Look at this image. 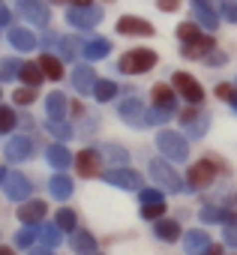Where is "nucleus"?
<instances>
[{
  "label": "nucleus",
  "mask_w": 237,
  "mask_h": 255,
  "mask_svg": "<svg viewBox=\"0 0 237 255\" xmlns=\"http://www.w3.org/2000/svg\"><path fill=\"white\" fill-rule=\"evenodd\" d=\"M72 249L81 252V255H96V240L87 231H75L72 234Z\"/></svg>",
  "instance_id": "obj_27"
},
{
  "label": "nucleus",
  "mask_w": 237,
  "mask_h": 255,
  "mask_svg": "<svg viewBox=\"0 0 237 255\" xmlns=\"http://www.w3.org/2000/svg\"><path fill=\"white\" fill-rule=\"evenodd\" d=\"M99 153L96 150H81L78 156H75V168H78V174L81 177H96L99 174Z\"/></svg>",
  "instance_id": "obj_13"
},
{
  "label": "nucleus",
  "mask_w": 237,
  "mask_h": 255,
  "mask_svg": "<svg viewBox=\"0 0 237 255\" xmlns=\"http://www.w3.org/2000/svg\"><path fill=\"white\" fill-rule=\"evenodd\" d=\"M156 201H162L159 189H141V204H156Z\"/></svg>",
  "instance_id": "obj_45"
},
{
  "label": "nucleus",
  "mask_w": 237,
  "mask_h": 255,
  "mask_svg": "<svg viewBox=\"0 0 237 255\" xmlns=\"http://www.w3.org/2000/svg\"><path fill=\"white\" fill-rule=\"evenodd\" d=\"M60 228H57V222H51V225H42L39 228V240H42V246H48V249H54V246H60Z\"/></svg>",
  "instance_id": "obj_31"
},
{
  "label": "nucleus",
  "mask_w": 237,
  "mask_h": 255,
  "mask_svg": "<svg viewBox=\"0 0 237 255\" xmlns=\"http://www.w3.org/2000/svg\"><path fill=\"white\" fill-rule=\"evenodd\" d=\"M0 255H15V252H12V249H6V246H3V249H0Z\"/></svg>",
  "instance_id": "obj_56"
},
{
  "label": "nucleus",
  "mask_w": 237,
  "mask_h": 255,
  "mask_svg": "<svg viewBox=\"0 0 237 255\" xmlns=\"http://www.w3.org/2000/svg\"><path fill=\"white\" fill-rule=\"evenodd\" d=\"M153 231H156V237H159V240H168V243H171V240H177V234H180V225H177L174 219H159Z\"/></svg>",
  "instance_id": "obj_29"
},
{
  "label": "nucleus",
  "mask_w": 237,
  "mask_h": 255,
  "mask_svg": "<svg viewBox=\"0 0 237 255\" xmlns=\"http://www.w3.org/2000/svg\"><path fill=\"white\" fill-rule=\"evenodd\" d=\"M15 111L12 108H0V135H6L9 129H12V126H15Z\"/></svg>",
  "instance_id": "obj_35"
},
{
  "label": "nucleus",
  "mask_w": 237,
  "mask_h": 255,
  "mask_svg": "<svg viewBox=\"0 0 237 255\" xmlns=\"http://www.w3.org/2000/svg\"><path fill=\"white\" fill-rule=\"evenodd\" d=\"M213 174H216V165H213L210 159H201V162H195V165L189 168L186 183H189V189H204V186L213 183Z\"/></svg>",
  "instance_id": "obj_5"
},
{
  "label": "nucleus",
  "mask_w": 237,
  "mask_h": 255,
  "mask_svg": "<svg viewBox=\"0 0 237 255\" xmlns=\"http://www.w3.org/2000/svg\"><path fill=\"white\" fill-rule=\"evenodd\" d=\"M18 78H21L27 87H39V84H42V78H45V72H42V66H39V63H24Z\"/></svg>",
  "instance_id": "obj_25"
},
{
  "label": "nucleus",
  "mask_w": 237,
  "mask_h": 255,
  "mask_svg": "<svg viewBox=\"0 0 237 255\" xmlns=\"http://www.w3.org/2000/svg\"><path fill=\"white\" fill-rule=\"evenodd\" d=\"M48 132L57 135V138H69V135H72L69 123H63V120H48Z\"/></svg>",
  "instance_id": "obj_39"
},
{
  "label": "nucleus",
  "mask_w": 237,
  "mask_h": 255,
  "mask_svg": "<svg viewBox=\"0 0 237 255\" xmlns=\"http://www.w3.org/2000/svg\"><path fill=\"white\" fill-rule=\"evenodd\" d=\"M201 219H204V222H225V225H228V222H237V216L228 213V210H222V207H204V210H201Z\"/></svg>",
  "instance_id": "obj_30"
},
{
  "label": "nucleus",
  "mask_w": 237,
  "mask_h": 255,
  "mask_svg": "<svg viewBox=\"0 0 237 255\" xmlns=\"http://www.w3.org/2000/svg\"><path fill=\"white\" fill-rule=\"evenodd\" d=\"M153 66H156V54L150 48H132V51H126L120 57V63H117V69L126 72V75H141V72H147Z\"/></svg>",
  "instance_id": "obj_1"
},
{
  "label": "nucleus",
  "mask_w": 237,
  "mask_h": 255,
  "mask_svg": "<svg viewBox=\"0 0 237 255\" xmlns=\"http://www.w3.org/2000/svg\"><path fill=\"white\" fill-rule=\"evenodd\" d=\"M204 255H222V246H213V243H210V246H207V252H204Z\"/></svg>",
  "instance_id": "obj_53"
},
{
  "label": "nucleus",
  "mask_w": 237,
  "mask_h": 255,
  "mask_svg": "<svg viewBox=\"0 0 237 255\" xmlns=\"http://www.w3.org/2000/svg\"><path fill=\"white\" fill-rule=\"evenodd\" d=\"M225 60V54H207V63L210 66H216V63H222Z\"/></svg>",
  "instance_id": "obj_50"
},
{
  "label": "nucleus",
  "mask_w": 237,
  "mask_h": 255,
  "mask_svg": "<svg viewBox=\"0 0 237 255\" xmlns=\"http://www.w3.org/2000/svg\"><path fill=\"white\" fill-rule=\"evenodd\" d=\"M171 117V111H165V108H153V111H147V123H165Z\"/></svg>",
  "instance_id": "obj_43"
},
{
  "label": "nucleus",
  "mask_w": 237,
  "mask_h": 255,
  "mask_svg": "<svg viewBox=\"0 0 237 255\" xmlns=\"http://www.w3.org/2000/svg\"><path fill=\"white\" fill-rule=\"evenodd\" d=\"M198 3H207V6H213V9H222V0H198Z\"/></svg>",
  "instance_id": "obj_52"
},
{
  "label": "nucleus",
  "mask_w": 237,
  "mask_h": 255,
  "mask_svg": "<svg viewBox=\"0 0 237 255\" xmlns=\"http://www.w3.org/2000/svg\"><path fill=\"white\" fill-rule=\"evenodd\" d=\"M54 3H60V0H54Z\"/></svg>",
  "instance_id": "obj_59"
},
{
  "label": "nucleus",
  "mask_w": 237,
  "mask_h": 255,
  "mask_svg": "<svg viewBox=\"0 0 237 255\" xmlns=\"http://www.w3.org/2000/svg\"><path fill=\"white\" fill-rule=\"evenodd\" d=\"M42 216H45V204H42V201H27V204L18 210V219H21L24 225H36Z\"/></svg>",
  "instance_id": "obj_19"
},
{
  "label": "nucleus",
  "mask_w": 237,
  "mask_h": 255,
  "mask_svg": "<svg viewBox=\"0 0 237 255\" xmlns=\"http://www.w3.org/2000/svg\"><path fill=\"white\" fill-rule=\"evenodd\" d=\"M39 45H60V36H57V33H45Z\"/></svg>",
  "instance_id": "obj_48"
},
{
  "label": "nucleus",
  "mask_w": 237,
  "mask_h": 255,
  "mask_svg": "<svg viewBox=\"0 0 237 255\" xmlns=\"http://www.w3.org/2000/svg\"><path fill=\"white\" fill-rule=\"evenodd\" d=\"M171 84L177 87V93H183L192 105H198L201 99H204V90H201V84L192 78V75H186V72H174V78H171Z\"/></svg>",
  "instance_id": "obj_9"
},
{
  "label": "nucleus",
  "mask_w": 237,
  "mask_h": 255,
  "mask_svg": "<svg viewBox=\"0 0 237 255\" xmlns=\"http://www.w3.org/2000/svg\"><path fill=\"white\" fill-rule=\"evenodd\" d=\"M192 12H195V18L204 24V27H216L219 24V18H216V9L213 6H207V3H198V0H192Z\"/></svg>",
  "instance_id": "obj_21"
},
{
  "label": "nucleus",
  "mask_w": 237,
  "mask_h": 255,
  "mask_svg": "<svg viewBox=\"0 0 237 255\" xmlns=\"http://www.w3.org/2000/svg\"><path fill=\"white\" fill-rule=\"evenodd\" d=\"M57 228L60 231H75V210H57Z\"/></svg>",
  "instance_id": "obj_34"
},
{
  "label": "nucleus",
  "mask_w": 237,
  "mask_h": 255,
  "mask_svg": "<svg viewBox=\"0 0 237 255\" xmlns=\"http://www.w3.org/2000/svg\"><path fill=\"white\" fill-rule=\"evenodd\" d=\"M30 255H51V249L48 246H36V249H30Z\"/></svg>",
  "instance_id": "obj_51"
},
{
  "label": "nucleus",
  "mask_w": 237,
  "mask_h": 255,
  "mask_svg": "<svg viewBox=\"0 0 237 255\" xmlns=\"http://www.w3.org/2000/svg\"><path fill=\"white\" fill-rule=\"evenodd\" d=\"M225 243H228V246H237V222H228V228H225Z\"/></svg>",
  "instance_id": "obj_46"
},
{
  "label": "nucleus",
  "mask_w": 237,
  "mask_h": 255,
  "mask_svg": "<svg viewBox=\"0 0 237 255\" xmlns=\"http://www.w3.org/2000/svg\"><path fill=\"white\" fill-rule=\"evenodd\" d=\"M45 156H48V162H51V165H54L57 171H63V168H66V165L72 162V153H69V150H66L63 144H51V147L45 150Z\"/></svg>",
  "instance_id": "obj_20"
},
{
  "label": "nucleus",
  "mask_w": 237,
  "mask_h": 255,
  "mask_svg": "<svg viewBox=\"0 0 237 255\" xmlns=\"http://www.w3.org/2000/svg\"><path fill=\"white\" fill-rule=\"evenodd\" d=\"M0 24H9V9H0Z\"/></svg>",
  "instance_id": "obj_54"
},
{
  "label": "nucleus",
  "mask_w": 237,
  "mask_h": 255,
  "mask_svg": "<svg viewBox=\"0 0 237 255\" xmlns=\"http://www.w3.org/2000/svg\"><path fill=\"white\" fill-rule=\"evenodd\" d=\"M156 147H159L162 156H168L171 162H183V159L189 156V144H186V138L177 135V132H171V129H162V132L156 135Z\"/></svg>",
  "instance_id": "obj_2"
},
{
  "label": "nucleus",
  "mask_w": 237,
  "mask_h": 255,
  "mask_svg": "<svg viewBox=\"0 0 237 255\" xmlns=\"http://www.w3.org/2000/svg\"><path fill=\"white\" fill-rule=\"evenodd\" d=\"M231 105H234V108H237V96H234V102H231Z\"/></svg>",
  "instance_id": "obj_58"
},
{
  "label": "nucleus",
  "mask_w": 237,
  "mask_h": 255,
  "mask_svg": "<svg viewBox=\"0 0 237 255\" xmlns=\"http://www.w3.org/2000/svg\"><path fill=\"white\" fill-rule=\"evenodd\" d=\"M30 153H33V141H30L27 135L9 138V144H6V159H9V162H24Z\"/></svg>",
  "instance_id": "obj_12"
},
{
  "label": "nucleus",
  "mask_w": 237,
  "mask_h": 255,
  "mask_svg": "<svg viewBox=\"0 0 237 255\" xmlns=\"http://www.w3.org/2000/svg\"><path fill=\"white\" fill-rule=\"evenodd\" d=\"M105 159H111V162H129V153L123 147H117V144H108L105 147Z\"/></svg>",
  "instance_id": "obj_41"
},
{
  "label": "nucleus",
  "mask_w": 237,
  "mask_h": 255,
  "mask_svg": "<svg viewBox=\"0 0 237 255\" xmlns=\"http://www.w3.org/2000/svg\"><path fill=\"white\" fill-rule=\"evenodd\" d=\"M120 117H123L129 126H144V123H147L144 105H141V99H135V96H129V99L120 102Z\"/></svg>",
  "instance_id": "obj_11"
},
{
  "label": "nucleus",
  "mask_w": 237,
  "mask_h": 255,
  "mask_svg": "<svg viewBox=\"0 0 237 255\" xmlns=\"http://www.w3.org/2000/svg\"><path fill=\"white\" fill-rule=\"evenodd\" d=\"M165 213V201H156V204H141V216L144 219H159Z\"/></svg>",
  "instance_id": "obj_40"
},
{
  "label": "nucleus",
  "mask_w": 237,
  "mask_h": 255,
  "mask_svg": "<svg viewBox=\"0 0 237 255\" xmlns=\"http://www.w3.org/2000/svg\"><path fill=\"white\" fill-rule=\"evenodd\" d=\"M39 66H42L45 78H51V81H60V78H63V66H60V60H57L54 54H42V57H39Z\"/></svg>",
  "instance_id": "obj_24"
},
{
  "label": "nucleus",
  "mask_w": 237,
  "mask_h": 255,
  "mask_svg": "<svg viewBox=\"0 0 237 255\" xmlns=\"http://www.w3.org/2000/svg\"><path fill=\"white\" fill-rule=\"evenodd\" d=\"M114 93H117V84H114V81H96V87H93V96H96L99 102H108Z\"/></svg>",
  "instance_id": "obj_33"
},
{
  "label": "nucleus",
  "mask_w": 237,
  "mask_h": 255,
  "mask_svg": "<svg viewBox=\"0 0 237 255\" xmlns=\"http://www.w3.org/2000/svg\"><path fill=\"white\" fill-rule=\"evenodd\" d=\"M117 33H129V36H150L153 33V27L147 24V21H141V18H120L117 21Z\"/></svg>",
  "instance_id": "obj_14"
},
{
  "label": "nucleus",
  "mask_w": 237,
  "mask_h": 255,
  "mask_svg": "<svg viewBox=\"0 0 237 255\" xmlns=\"http://www.w3.org/2000/svg\"><path fill=\"white\" fill-rule=\"evenodd\" d=\"M183 246H186L189 255H204L207 246H210V237H207L204 231H189V234L183 237Z\"/></svg>",
  "instance_id": "obj_18"
},
{
  "label": "nucleus",
  "mask_w": 237,
  "mask_h": 255,
  "mask_svg": "<svg viewBox=\"0 0 237 255\" xmlns=\"http://www.w3.org/2000/svg\"><path fill=\"white\" fill-rule=\"evenodd\" d=\"M18 105H30L33 99H36V87H21V90H15V96H12Z\"/></svg>",
  "instance_id": "obj_42"
},
{
  "label": "nucleus",
  "mask_w": 237,
  "mask_h": 255,
  "mask_svg": "<svg viewBox=\"0 0 237 255\" xmlns=\"http://www.w3.org/2000/svg\"><path fill=\"white\" fill-rule=\"evenodd\" d=\"M66 18H69V24H72V27L90 30V27H96V24H99L102 12H99L96 6H72V9L66 12Z\"/></svg>",
  "instance_id": "obj_6"
},
{
  "label": "nucleus",
  "mask_w": 237,
  "mask_h": 255,
  "mask_svg": "<svg viewBox=\"0 0 237 255\" xmlns=\"http://www.w3.org/2000/svg\"><path fill=\"white\" fill-rule=\"evenodd\" d=\"M45 105H48V117L51 120H63L66 117V96L63 93H51Z\"/></svg>",
  "instance_id": "obj_28"
},
{
  "label": "nucleus",
  "mask_w": 237,
  "mask_h": 255,
  "mask_svg": "<svg viewBox=\"0 0 237 255\" xmlns=\"http://www.w3.org/2000/svg\"><path fill=\"white\" fill-rule=\"evenodd\" d=\"M3 180H6V171H3V168H0V183H3Z\"/></svg>",
  "instance_id": "obj_57"
},
{
  "label": "nucleus",
  "mask_w": 237,
  "mask_h": 255,
  "mask_svg": "<svg viewBox=\"0 0 237 255\" xmlns=\"http://www.w3.org/2000/svg\"><path fill=\"white\" fill-rule=\"evenodd\" d=\"M180 123H183V129H186L189 138H201L210 120H207V114L198 111V108H183V111H180Z\"/></svg>",
  "instance_id": "obj_4"
},
{
  "label": "nucleus",
  "mask_w": 237,
  "mask_h": 255,
  "mask_svg": "<svg viewBox=\"0 0 237 255\" xmlns=\"http://www.w3.org/2000/svg\"><path fill=\"white\" fill-rule=\"evenodd\" d=\"M36 237H39V228H30V225H27V228H21V231L15 234V243L27 249V246H33V240H36Z\"/></svg>",
  "instance_id": "obj_37"
},
{
  "label": "nucleus",
  "mask_w": 237,
  "mask_h": 255,
  "mask_svg": "<svg viewBox=\"0 0 237 255\" xmlns=\"http://www.w3.org/2000/svg\"><path fill=\"white\" fill-rule=\"evenodd\" d=\"M3 189H6V198H9V201H24L33 186H30V180H27L21 171H9L6 180H3Z\"/></svg>",
  "instance_id": "obj_7"
},
{
  "label": "nucleus",
  "mask_w": 237,
  "mask_h": 255,
  "mask_svg": "<svg viewBox=\"0 0 237 255\" xmlns=\"http://www.w3.org/2000/svg\"><path fill=\"white\" fill-rule=\"evenodd\" d=\"M108 51H111V42H108V39H87L81 54H84L87 60H99V57H105Z\"/></svg>",
  "instance_id": "obj_22"
},
{
  "label": "nucleus",
  "mask_w": 237,
  "mask_h": 255,
  "mask_svg": "<svg viewBox=\"0 0 237 255\" xmlns=\"http://www.w3.org/2000/svg\"><path fill=\"white\" fill-rule=\"evenodd\" d=\"M75 6H90V0H72Z\"/></svg>",
  "instance_id": "obj_55"
},
{
  "label": "nucleus",
  "mask_w": 237,
  "mask_h": 255,
  "mask_svg": "<svg viewBox=\"0 0 237 255\" xmlns=\"http://www.w3.org/2000/svg\"><path fill=\"white\" fill-rule=\"evenodd\" d=\"M180 6V0H159V9H165V12H174Z\"/></svg>",
  "instance_id": "obj_47"
},
{
  "label": "nucleus",
  "mask_w": 237,
  "mask_h": 255,
  "mask_svg": "<svg viewBox=\"0 0 237 255\" xmlns=\"http://www.w3.org/2000/svg\"><path fill=\"white\" fill-rule=\"evenodd\" d=\"M177 36H180L183 42H192V39H198V36H201V30H198V24L186 21V24H180V27H177Z\"/></svg>",
  "instance_id": "obj_38"
},
{
  "label": "nucleus",
  "mask_w": 237,
  "mask_h": 255,
  "mask_svg": "<svg viewBox=\"0 0 237 255\" xmlns=\"http://www.w3.org/2000/svg\"><path fill=\"white\" fill-rule=\"evenodd\" d=\"M60 51H63V57H66V60H75V57H78V51H84V48H81V42H78V39H60Z\"/></svg>",
  "instance_id": "obj_36"
},
{
  "label": "nucleus",
  "mask_w": 237,
  "mask_h": 255,
  "mask_svg": "<svg viewBox=\"0 0 237 255\" xmlns=\"http://www.w3.org/2000/svg\"><path fill=\"white\" fill-rule=\"evenodd\" d=\"M18 12L24 18H30L33 24H39V27L48 24V6L42 3V0H18Z\"/></svg>",
  "instance_id": "obj_10"
},
{
  "label": "nucleus",
  "mask_w": 237,
  "mask_h": 255,
  "mask_svg": "<svg viewBox=\"0 0 237 255\" xmlns=\"http://www.w3.org/2000/svg\"><path fill=\"white\" fill-rule=\"evenodd\" d=\"M72 84H75L78 93H93V87H96L93 69H90V66H78V69L72 72Z\"/></svg>",
  "instance_id": "obj_16"
},
{
  "label": "nucleus",
  "mask_w": 237,
  "mask_h": 255,
  "mask_svg": "<svg viewBox=\"0 0 237 255\" xmlns=\"http://www.w3.org/2000/svg\"><path fill=\"white\" fill-rule=\"evenodd\" d=\"M225 15H228L231 21H237V3H228V6H225Z\"/></svg>",
  "instance_id": "obj_49"
},
{
  "label": "nucleus",
  "mask_w": 237,
  "mask_h": 255,
  "mask_svg": "<svg viewBox=\"0 0 237 255\" xmlns=\"http://www.w3.org/2000/svg\"><path fill=\"white\" fill-rule=\"evenodd\" d=\"M153 105L165 108V111H174V90L168 84H156L153 87Z\"/></svg>",
  "instance_id": "obj_23"
},
{
  "label": "nucleus",
  "mask_w": 237,
  "mask_h": 255,
  "mask_svg": "<svg viewBox=\"0 0 237 255\" xmlns=\"http://www.w3.org/2000/svg\"><path fill=\"white\" fill-rule=\"evenodd\" d=\"M48 189H51V195H54V198H60V201H63V198H69V195H72V180H69L66 174H54V177H51V183H48Z\"/></svg>",
  "instance_id": "obj_26"
},
{
  "label": "nucleus",
  "mask_w": 237,
  "mask_h": 255,
  "mask_svg": "<svg viewBox=\"0 0 237 255\" xmlns=\"http://www.w3.org/2000/svg\"><path fill=\"white\" fill-rule=\"evenodd\" d=\"M9 42H12L18 51H30V48L39 45V39H36L30 30H24V27H12V30H9Z\"/></svg>",
  "instance_id": "obj_17"
},
{
  "label": "nucleus",
  "mask_w": 237,
  "mask_h": 255,
  "mask_svg": "<svg viewBox=\"0 0 237 255\" xmlns=\"http://www.w3.org/2000/svg\"><path fill=\"white\" fill-rule=\"evenodd\" d=\"M210 51H213V39H210V36H198V39H192V42L183 45V57H189V60L207 57Z\"/></svg>",
  "instance_id": "obj_15"
},
{
  "label": "nucleus",
  "mask_w": 237,
  "mask_h": 255,
  "mask_svg": "<svg viewBox=\"0 0 237 255\" xmlns=\"http://www.w3.org/2000/svg\"><path fill=\"white\" fill-rule=\"evenodd\" d=\"M150 177H153L156 186H162V189H168V192H180V189H183L180 174H177L168 162H162V159H153V162H150Z\"/></svg>",
  "instance_id": "obj_3"
},
{
  "label": "nucleus",
  "mask_w": 237,
  "mask_h": 255,
  "mask_svg": "<svg viewBox=\"0 0 237 255\" xmlns=\"http://www.w3.org/2000/svg\"><path fill=\"white\" fill-rule=\"evenodd\" d=\"M105 183L120 186V189H141V174L132 168H111L105 171Z\"/></svg>",
  "instance_id": "obj_8"
},
{
  "label": "nucleus",
  "mask_w": 237,
  "mask_h": 255,
  "mask_svg": "<svg viewBox=\"0 0 237 255\" xmlns=\"http://www.w3.org/2000/svg\"><path fill=\"white\" fill-rule=\"evenodd\" d=\"M216 96H219V99H225V102H234L237 90H234L231 84H219V87H216Z\"/></svg>",
  "instance_id": "obj_44"
},
{
  "label": "nucleus",
  "mask_w": 237,
  "mask_h": 255,
  "mask_svg": "<svg viewBox=\"0 0 237 255\" xmlns=\"http://www.w3.org/2000/svg\"><path fill=\"white\" fill-rule=\"evenodd\" d=\"M21 60H15V57H6L3 63H0V81H12V78H18L21 75Z\"/></svg>",
  "instance_id": "obj_32"
}]
</instances>
